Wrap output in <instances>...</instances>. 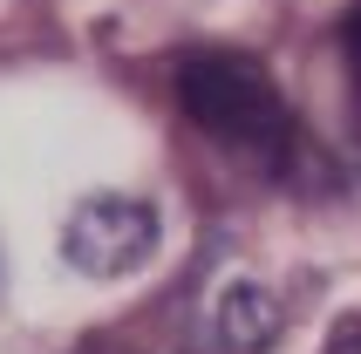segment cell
<instances>
[{
	"instance_id": "1",
	"label": "cell",
	"mask_w": 361,
	"mask_h": 354,
	"mask_svg": "<svg viewBox=\"0 0 361 354\" xmlns=\"http://www.w3.org/2000/svg\"><path fill=\"white\" fill-rule=\"evenodd\" d=\"M178 102H184V116L212 143H225V150H239L252 164L286 157V137H293L286 96H280V82L252 55H239V48H191L178 61Z\"/></svg>"
},
{
	"instance_id": "2",
	"label": "cell",
	"mask_w": 361,
	"mask_h": 354,
	"mask_svg": "<svg viewBox=\"0 0 361 354\" xmlns=\"http://www.w3.org/2000/svg\"><path fill=\"white\" fill-rule=\"evenodd\" d=\"M61 252L75 273L116 279L157 252V212L143 197H82L61 225Z\"/></svg>"
},
{
	"instance_id": "3",
	"label": "cell",
	"mask_w": 361,
	"mask_h": 354,
	"mask_svg": "<svg viewBox=\"0 0 361 354\" xmlns=\"http://www.w3.org/2000/svg\"><path fill=\"white\" fill-rule=\"evenodd\" d=\"M341 75H348V109H355V130H361V7H348L341 20Z\"/></svg>"
},
{
	"instance_id": "4",
	"label": "cell",
	"mask_w": 361,
	"mask_h": 354,
	"mask_svg": "<svg viewBox=\"0 0 361 354\" xmlns=\"http://www.w3.org/2000/svg\"><path fill=\"white\" fill-rule=\"evenodd\" d=\"M321 354H361V314H355V320H341V327L327 334V348H321Z\"/></svg>"
},
{
	"instance_id": "5",
	"label": "cell",
	"mask_w": 361,
	"mask_h": 354,
	"mask_svg": "<svg viewBox=\"0 0 361 354\" xmlns=\"http://www.w3.org/2000/svg\"><path fill=\"white\" fill-rule=\"evenodd\" d=\"M68 354H137V348H123V341H82V348H68Z\"/></svg>"
}]
</instances>
